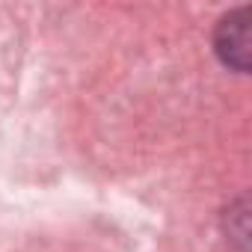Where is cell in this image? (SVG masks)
<instances>
[{
  "label": "cell",
  "mask_w": 252,
  "mask_h": 252,
  "mask_svg": "<svg viewBox=\"0 0 252 252\" xmlns=\"http://www.w3.org/2000/svg\"><path fill=\"white\" fill-rule=\"evenodd\" d=\"M249 15L252 9L243 6V9H234L228 12L220 27H217V36H214V45H217V54L225 65L243 71L249 65V48H252V30H249Z\"/></svg>",
  "instance_id": "6da1fadb"
}]
</instances>
